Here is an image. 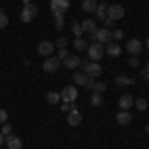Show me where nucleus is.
<instances>
[{"label":"nucleus","instance_id":"ea45409f","mask_svg":"<svg viewBox=\"0 0 149 149\" xmlns=\"http://www.w3.org/2000/svg\"><path fill=\"white\" fill-rule=\"evenodd\" d=\"M4 139H6V137H4V135H2V133H0V145H2V143H4Z\"/></svg>","mask_w":149,"mask_h":149},{"label":"nucleus","instance_id":"ddd939ff","mask_svg":"<svg viewBox=\"0 0 149 149\" xmlns=\"http://www.w3.org/2000/svg\"><path fill=\"white\" fill-rule=\"evenodd\" d=\"M105 54L111 56V58L121 56V46H119L117 42H109V44H105Z\"/></svg>","mask_w":149,"mask_h":149},{"label":"nucleus","instance_id":"c85d7f7f","mask_svg":"<svg viewBox=\"0 0 149 149\" xmlns=\"http://www.w3.org/2000/svg\"><path fill=\"white\" fill-rule=\"evenodd\" d=\"M54 46H56L58 50H64V48L68 46V40H66V38H58L56 42H54Z\"/></svg>","mask_w":149,"mask_h":149},{"label":"nucleus","instance_id":"a878e982","mask_svg":"<svg viewBox=\"0 0 149 149\" xmlns=\"http://www.w3.org/2000/svg\"><path fill=\"white\" fill-rule=\"evenodd\" d=\"M72 32H74V36H76V38H81V34H84V30H81V26L78 22L72 24Z\"/></svg>","mask_w":149,"mask_h":149},{"label":"nucleus","instance_id":"e433bc0d","mask_svg":"<svg viewBox=\"0 0 149 149\" xmlns=\"http://www.w3.org/2000/svg\"><path fill=\"white\" fill-rule=\"evenodd\" d=\"M103 28H107V30H111V28H113V20H109V18H105V20H103Z\"/></svg>","mask_w":149,"mask_h":149},{"label":"nucleus","instance_id":"f3484780","mask_svg":"<svg viewBox=\"0 0 149 149\" xmlns=\"http://www.w3.org/2000/svg\"><path fill=\"white\" fill-rule=\"evenodd\" d=\"M93 14H95V20H105V18H107V4L100 2Z\"/></svg>","mask_w":149,"mask_h":149},{"label":"nucleus","instance_id":"f257e3e1","mask_svg":"<svg viewBox=\"0 0 149 149\" xmlns=\"http://www.w3.org/2000/svg\"><path fill=\"white\" fill-rule=\"evenodd\" d=\"M81 70H84V74L88 76V78H97V76H102V66L97 64V62H90V60H81Z\"/></svg>","mask_w":149,"mask_h":149},{"label":"nucleus","instance_id":"aec40b11","mask_svg":"<svg viewBox=\"0 0 149 149\" xmlns=\"http://www.w3.org/2000/svg\"><path fill=\"white\" fill-rule=\"evenodd\" d=\"M115 84L123 88V86H133L135 80H133V78H127V76H123V74H119V76H115Z\"/></svg>","mask_w":149,"mask_h":149},{"label":"nucleus","instance_id":"a19ab883","mask_svg":"<svg viewBox=\"0 0 149 149\" xmlns=\"http://www.w3.org/2000/svg\"><path fill=\"white\" fill-rule=\"evenodd\" d=\"M143 70H147V72H149V62H147V64H145V68H143Z\"/></svg>","mask_w":149,"mask_h":149},{"label":"nucleus","instance_id":"9b49d317","mask_svg":"<svg viewBox=\"0 0 149 149\" xmlns=\"http://www.w3.org/2000/svg\"><path fill=\"white\" fill-rule=\"evenodd\" d=\"M141 50H143V44L139 42L137 38H131V40H127V52H129L131 56H137Z\"/></svg>","mask_w":149,"mask_h":149},{"label":"nucleus","instance_id":"4be33fe9","mask_svg":"<svg viewBox=\"0 0 149 149\" xmlns=\"http://www.w3.org/2000/svg\"><path fill=\"white\" fill-rule=\"evenodd\" d=\"M88 46H90V44H88L84 38H76V40H74V48H76L78 52H86V50H88Z\"/></svg>","mask_w":149,"mask_h":149},{"label":"nucleus","instance_id":"79ce46f5","mask_svg":"<svg viewBox=\"0 0 149 149\" xmlns=\"http://www.w3.org/2000/svg\"><path fill=\"white\" fill-rule=\"evenodd\" d=\"M145 131H147V133H149V125H147V127H145Z\"/></svg>","mask_w":149,"mask_h":149},{"label":"nucleus","instance_id":"4468645a","mask_svg":"<svg viewBox=\"0 0 149 149\" xmlns=\"http://www.w3.org/2000/svg\"><path fill=\"white\" fill-rule=\"evenodd\" d=\"M68 123L72 127H78L81 123V113H80V109H72L68 113Z\"/></svg>","mask_w":149,"mask_h":149},{"label":"nucleus","instance_id":"f8f14e48","mask_svg":"<svg viewBox=\"0 0 149 149\" xmlns=\"http://www.w3.org/2000/svg\"><path fill=\"white\" fill-rule=\"evenodd\" d=\"M80 66H81L80 56H72V54H70V56L64 60V68H68V70H76V68H80Z\"/></svg>","mask_w":149,"mask_h":149},{"label":"nucleus","instance_id":"20e7f679","mask_svg":"<svg viewBox=\"0 0 149 149\" xmlns=\"http://www.w3.org/2000/svg\"><path fill=\"white\" fill-rule=\"evenodd\" d=\"M36 16H38V8H36V4H24L22 12H20V20H22V22H32Z\"/></svg>","mask_w":149,"mask_h":149},{"label":"nucleus","instance_id":"473e14b6","mask_svg":"<svg viewBox=\"0 0 149 149\" xmlns=\"http://www.w3.org/2000/svg\"><path fill=\"white\" fill-rule=\"evenodd\" d=\"M0 133H2L4 137L10 135V133H12V125H10V123H2V131H0Z\"/></svg>","mask_w":149,"mask_h":149},{"label":"nucleus","instance_id":"c756f323","mask_svg":"<svg viewBox=\"0 0 149 149\" xmlns=\"http://www.w3.org/2000/svg\"><path fill=\"white\" fill-rule=\"evenodd\" d=\"M6 26H8V16H6V12L0 10V30L6 28Z\"/></svg>","mask_w":149,"mask_h":149},{"label":"nucleus","instance_id":"2f4dec72","mask_svg":"<svg viewBox=\"0 0 149 149\" xmlns=\"http://www.w3.org/2000/svg\"><path fill=\"white\" fill-rule=\"evenodd\" d=\"M70 56V52H68V50H66V48H64V50H58V60H60V62H64V60H66V58H68Z\"/></svg>","mask_w":149,"mask_h":149},{"label":"nucleus","instance_id":"4c0bfd02","mask_svg":"<svg viewBox=\"0 0 149 149\" xmlns=\"http://www.w3.org/2000/svg\"><path fill=\"white\" fill-rule=\"evenodd\" d=\"M93 84H95V80H93V78H88V81H86V88H88L90 92L93 90Z\"/></svg>","mask_w":149,"mask_h":149},{"label":"nucleus","instance_id":"1a4fd4ad","mask_svg":"<svg viewBox=\"0 0 149 149\" xmlns=\"http://www.w3.org/2000/svg\"><path fill=\"white\" fill-rule=\"evenodd\" d=\"M70 8V0H50V10L52 12H66Z\"/></svg>","mask_w":149,"mask_h":149},{"label":"nucleus","instance_id":"393cba45","mask_svg":"<svg viewBox=\"0 0 149 149\" xmlns=\"http://www.w3.org/2000/svg\"><path fill=\"white\" fill-rule=\"evenodd\" d=\"M105 88H107V86H105L103 81H95V84H93V90H92V92H95V93H103V92H105Z\"/></svg>","mask_w":149,"mask_h":149},{"label":"nucleus","instance_id":"2eb2a0df","mask_svg":"<svg viewBox=\"0 0 149 149\" xmlns=\"http://www.w3.org/2000/svg\"><path fill=\"white\" fill-rule=\"evenodd\" d=\"M80 26H81V30H84V32H90V34L97 30V24H95V20H93V18H86Z\"/></svg>","mask_w":149,"mask_h":149},{"label":"nucleus","instance_id":"9d476101","mask_svg":"<svg viewBox=\"0 0 149 149\" xmlns=\"http://www.w3.org/2000/svg\"><path fill=\"white\" fill-rule=\"evenodd\" d=\"M4 143H6V147H8V149H22V139L18 137V135H14V133L6 135Z\"/></svg>","mask_w":149,"mask_h":149},{"label":"nucleus","instance_id":"a211bd4d","mask_svg":"<svg viewBox=\"0 0 149 149\" xmlns=\"http://www.w3.org/2000/svg\"><path fill=\"white\" fill-rule=\"evenodd\" d=\"M133 102H135V100H133L129 93H123V95L119 97V107H121V109H129V107H133Z\"/></svg>","mask_w":149,"mask_h":149},{"label":"nucleus","instance_id":"7c9ffc66","mask_svg":"<svg viewBox=\"0 0 149 149\" xmlns=\"http://www.w3.org/2000/svg\"><path fill=\"white\" fill-rule=\"evenodd\" d=\"M72 109H76V105L70 102H62V111H66V113H70Z\"/></svg>","mask_w":149,"mask_h":149},{"label":"nucleus","instance_id":"0eeeda50","mask_svg":"<svg viewBox=\"0 0 149 149\" xmlns=\"http://www.w3.org/2000/svg\"><path fill=\"white\" fill-rule=\"evenodd\" d=\"M60 60H58L56 56H48L46 60H44V64H42V68H44V72H48V74H54V72H58L60 70Z\"/></svg>","mask_w":149,"mask_h":149},{"label":"nucleus","instance_id":"bb28decb","mask_svg":"<svg viewBox=\"0 0 149 149\" xmlns=\"http://www.w3.org/2000/svg\"><path fill=\"white\" fill-rule=\"evenodd\" d=\"M133 105L137 107L139 111H145V109H147V102H145L143 97H141V100H135V102H133Z\"/></svg>","mask_w":149,"mask_h":149},{"label":"nucleus","instance_id":"72a5a7b5","mask_svg":"<svg viewBox=\"0 0 149 149\" xmlns=\"http://www.w3.org/2000/svg\"><path fill=\"white\" fill-rule=\"evenodd\" d=\"M127 64H129L131 68H137V66H139V58H137V56H129Z\"/></svg>","mask_w":149,"mask_h":149},{"label":"nucleus","instance_id":"58836bf2","mask_svg":"<svg viewBox=\"0 0 149 149\" xmlns=\"http://www.w3.org/2000/svg\"><path fill=\"white\" fill-rule=\"evenodd\" d=\"M139 76H141L145 81H149V72H147V70H141V74H139Z\"/></svg>","mask_w":149,"mask_h":149},{"label":"nucleus","instance_id":"cd10ccee","mask_svg":"<svg viewBox=\"0 0 149 149\" xmlns=\"http://www.w3.org/2000/svg\"><path fill=\"white\" fill-rule=\"evenodd\" d=\"M121 38H123V30H119V28H117V30L111 32V42H119Z\"/></svg>","mask_w":149,"mask_h":149},{"label":"nucleus","instance_id":"c9c22d12","mask_svg":"<svg viewBox=\"0 0 149 149\" xmlns=\"http://www.w3.org/2000/svg\"><path fill=\"white\" fill-rule=\"evenodd\" d=\"M64 28V16H58L56 18V30H62Z\"/></svg>","mask_w":149,"mask_h":149},{"label":"nucleus","instance_id":"dca6fc26","mask_svg":"<svg viewBox=\"0 0 149 149\" xmlns=\"http://www.w3.org/2000/svg\"><path fill=\"white\" fill-rule=\"evenodd\" d=\"M117 123H119V125H129V123H131V113H129V109H121V111L117 113Z\"/></svg>","mask_w":149,"mask_h":149},{"label":"nucleus","instance_id":"423d86ee","mask_svg":"<svg viewBox=\"0 0 149 149\" xmlns=\"http://www.w3.org/2000/svg\"><path fill=\"white\" fill-rule=\"evenodd\" d=\"M60 97H62V102L74 103L78 100V88H76V86H66V88L60 92Z\"/></svg>","mask_w":149,"mask_h":149},{"label":"nucleus","instance_id":"7ed1b4c3","mask_svg":"<svg viewBox=\"0 0 149 149\" xmlns=\"http://www.w3.org/2000/svg\"><path fill=\"white\" fill-rule=\"evenodd\" d=\"M103 54H105V46H103V44H100V42H93V44H90V46H88V56H90V60H92V62L102 60Z\"/></svg>","mask_w":149,"mask_h":149},{"label":"nucleus","instance_id":"6ab92c4d","mask_svg":"<svg viewBox=\"0 0 149 149\" xmlns=\"http://www.w3.org/2000/svg\"><path fill=\"white\" fill-rule=\"evenodd\" d=\"M72 80H74V86H86V81H88V76H86L84 72H74Z\"/></svg>","mask_w":149,"mask_h":149},{"label":"nucleus","instance_id":"412c9836","mask_svg":"<svg viewBox=\"0 0 149 149\" xmlns=\"http://www.w3.org/2000/svg\"><path fill=\"white\" fill-rule=\"evenodd\" d=\"M97 4L100 2H95V0H84L81 2V8H84V12H95V8H97Z\"/></svg>","mask_w":149,"mask_h":149},{"label":"nucleus","instance_id":"b1692460","mask_svg":"<svg viewBox=\"0 0 149 149\" xmlns=\"http://www.w3.org/2000/svg\"><path fill=\"white\" fill-rule=\"evenodd\" d=\"M46 100H48V103H52V105H56V103H60V92H48V95H46Z\"/></svg>","mask_w":149,"mask_h":149},{"label":"nucleus","instance_id":"39448f33","mask_svg":"<svg viewBox=\"0 0 149 149\" xmlns=\"http://www.w3.org/2000/svg\"><path fill=\"white\" fill-rule=\"evenodd\" d=\"M125 16V8L121 6V4H111V6H107V18L109 20H121Z\"/></svg>","mask_w":149,"mask_h":149},{"label":"nucleus","instance_id":"6e6552de","mask_svg":"<svg viewBox=\"0 0 149 149\" xmlns=\"http://www.w3.org/2000/svg\"><path fill=\"white\" fill-rule=\"evenodd\" d=\"M54 50H56V46H54V42H50V40H42V42L38 44V54H42L44 58L54 56Z\"/></svg>","mask_w":149,"mask_h":149},{"label":"nucleus","instance_id":"f704fd0d","mask_svg":"<svg viewBox=\"0 0 149 149\" xmlns=\"http://www.w3.org/2000/svg\"><path fill=\"white\" fill-rule=\"evenodd\" d=\"M6 119H8V111L0 107V123H6Z\"/></svg>","mask_w":149,"mask_h":149},{"label":"nucleus","instance_id":"f03ea898","mask_svg":"<svg viewBox=\"0 0 149 149\" xmlns=\"http://www.w3.org/2000/svg\"><path fill=\"white\" fill-rule=\"evenodd\" d=\"M90 38H92L93 42H100V44H109L111 42V30H107V28H97L95 32H92L90 34Z\"/></svg>","mask_w":149,"mask_h":149},{"label":"nucleus","instance_id":"5701e85b","mask_svg":"<svg viewBox=\"0 0 149 149\" xmlns=\"http://www.w3.org/2000/svg\"><path fill=\"white\" fill-rule=\"evenodd\" d=\"M90 102H92V105H93V107H102V105H103L102 93H95V92H92V97H90Z\"/></svg>","mask_w":149,"mask_h":149}]
</instances>
